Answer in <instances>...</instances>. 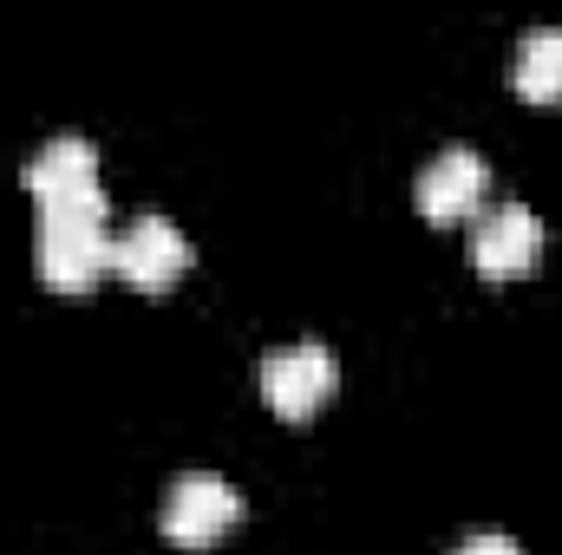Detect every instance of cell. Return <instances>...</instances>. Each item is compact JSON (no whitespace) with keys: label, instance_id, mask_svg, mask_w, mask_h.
<instances>
[{"label":"cell","instance_id":"4","mask_svg":"<svg viewBox=\"0 0 562 555\" xmlns=\"http://www.w3.org/2000/svg\"><path fill=\"white\" fill-rule=\"evenodd\" d=\"M112 269L132 281V287L157 294V287H170V281L190 269V236H183L170 216L144 209V216H132V223L112 236Z\"/></svg>","mask_w":562,"mask_h":555},{"label":"cell","instance_id":"7","mask_svg":"<svg viewBox=\"0 0 562 555\" xmlns=\"http://www.w3.org/2000/svg\"><path fill=\"white\" fill-rule=\"evenodd\" d=\"M26 190H33L40 209L99 196V150H92V138H79V132L46 138L33 150V163H26Z\"/></svg>","mask_w":562,"mask_h":555},{"label":"cell","instance_id":"6","mask_svg":"<svg viewBox=\"0 0 562 555\" xmlns=\"http://www.w3.org/2000/svg\"><path fill=\"white\" fill-rule=\"evenodd\" d=\"M491 196V170L471 144H445L438 157H425L419 170V209L431 223H458V216H477Z\"/></svg>","mask_w":562,"mask_h":555},{"label":"cell","instance_id":"3","mask_svg":"<svg viewBox=\"0 0 562 555\" xmlns=\"http://www.w3.org/2000/svg\"><path fill=\"white\" fill-rule=\"evenodd\" d=\"M334 380H340V366H334V353L321 340H294V347H276L262 360V399L294 424L334 399Z\"/></svg>","mask_w":562,"mask_h":555},{"label":"cell","instance_id":"2","mask_svg":"<svg viewBox=\"0 0 562 555\" xmlns=\"http://www.w3.org/2000/svg\"><path fill=\"white\" fill-rule=\"evenodd\" d=\"M236 523H243V490L223 484V477H210V471L177 477L170 497H164V536L183 543V550H203V543L229 536Z\"/></svg>","mask_w":562,"mask_h":555},{"label":"cell","instance_id":"8","mask_svg":"<svg viewBox=\"0 0 562 555\" xmlns=\"http://www.w3.org/2000/svg\"><path fill=\"white\" fill-rule=\"evenodd\" d=\"M510 86H517L524 99H537V105L562 99V26H557V20L524 26L517 59H510Z\"/></svg>","mask_w":562,"mask_h":555},{"label":"cell","instance_id":"9","mask_svg":"<svg viewBox=\"0 0 562 555\" xmlns=\"http://www.w3.org/2000/svg\"><path fill=\"white\" fill-rule=\"evenodd\" d=\"M451 555H524V550H517V536H504V530H477V536H464Z\"/></svg>","mask_w":562,"mask_h":555},{"label":"cell","instance_id":"5","mask_svg":"<svg viewBox=\"0 0 562 555\" xmlns=\"http://www.w3.org/2000/svg\"><path fill=\"white\" fill-rule=\"evenodd\" d=\"M537 256H543V223H537V209H524V203L477 209V223H471V262H477V275L510 281V275H524Z\"/></svg>","mask_w":562,"mask_h":555},{"label":"cell","instance_id":"1","mask_svg":"<svg viewBox=\"0 0 562 555\" xmlns=\"http://www.w3.org/2000/svg\"><path fill=\"white\" fill-rule=\"evenodd\" d=\"M33 262L40 281L59 287V294H79L112 269V223H105V190L86 196V203H53L40 209V229H33Z\"/></svg>","mask_w":562,"mask_h":555}]
</instances>
